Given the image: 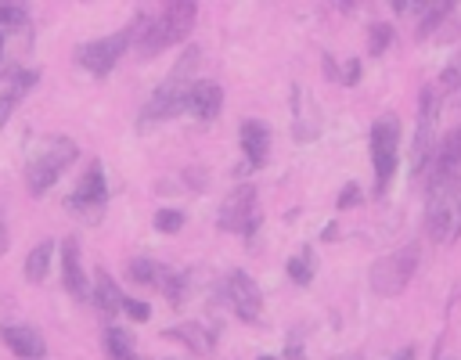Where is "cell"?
Segmentation results:
<instances>
[{"instance_id": "6da1fadb", "label": "cell", "mask_w": 461, "mask_h": 360, "mask_svg": "<svg viewBox=\"0 0 461 360\" xmlns=\"http://www.w3.org/2000/svg\"><path fill=\"white\" fill-rule=\"evenodd\" d=\"M198 61H202V50H198V47H187V50L173 61L169 76L155 86V94H151L148 104L140 108V130H151L155 122H166V119H173V115L184 112L187 90H191L194 72H198Z\"/></svg>"}, {"instance_id": "7a4b0ae2", "label": "cell", "mask_w": 461, "mask_h": 360, "mask_svg": "<svg viewBox=\"0 0 461 360\" xmlns=\"http://www.w3.org/2000/svg\"><path fill=\"white\" fill-rule=\"evenodd\" d=\"M194 18H198V4H191V0H173L158 14H137V40H133L137 54L140 58H155L166 47L180 43L191 32Z\"/></svg>"}, {"instance_id": "3957f363", "label": "cell", "mask_w": 461, "mask_h": 360, "mask_svg": "<svg viewBox=\"0 0 461 360\" xmlns=\"http://www.w3.org/2000/svg\"><path fill=\"white\" fill-rule=\"evenodd\" d=\"M76 155H79V148H76L72 137H50L47 144H40V151L25 166V187H29V194L50 191L58 184V176L76 162Z\"/></svg>"}, {"instance_id": "277c9868", "label": "cell", "mask_w": 461, "mask_h": 360, "mask_svg": "<svg viewBox=\"0 0 461 360\" xmlns=\"http://www.w3.org/2000/svg\"><path fill=\"white\" fill-rule=\"evenodd\" d=\"M418 263H421L418 241H407V245H400L389 256H378L371 263V292L375 295H385V299L400 295L411 284V277L418 274Z\"/></svg>"}, {"instance_id": "5b68a950", "label": "cell", "mask_w": 461, "mask_h": 360, "mask_svg": "<svg viewBox=\"0 0 461 360\" xmlns=\"http://www.w3.org/2000/svg\"><path fill=\"white\" fill-rule=\"evenodd\" d=\"M396 162H400V119L389 112L371 122V166H375V194L378 198L389 191Z\"/></svg>"}, {"instance_id": "8992f818", "label": "cell", "mask_w": 461, "mask_h": 360, "mask_svg": "<svg viewBox=\"0 0 461 360\" xmlns=\"http://www.w3.org/2000/svg\"><path fill=\"white\" fill-rule=\"evenodd\" d=\"M439 104H443V90L439 86H425L421 97H418V130H414V144H411V169H414V176H425L429 158L436 151Z\"/></svg>"}, {"instance_id": "52a82bcc", "label": "cell", "mask_w": 461, "mask_h": 360, "mask_svg": "<svg viewBox=\"0 0 461 360\" xmlns=\"http://www.w3.org/2000/svg\"><path fill=\"white\" fill-rule=\"evenodd\" d=\"M461 227V180L429 187V209H425V230L432 241L454 238Z\"/></svg>"}, {"instance_id": "ba28073f", "label": "cell", "mask_w": 461, "mask_h": 360, "mask_svg": "<svg viewBox=\"0 0 461 360\" xmlns=\"http://www.w3.org/2000/svg\"><path fill=\"white\" fill-rule=\"evenodd\" d=\"M133 40H137V18H133V25H122V29H115V32L101 36V40L83 43V47L76 50V61H79L86 72H94V76H108Z\"/></svg>"}, {"instance_id": "9c48e42d", "label": "cell", "mask_w": 461, "mask_h": 360, "mask_svg": "<svg viewBox=\"0 0 461 360\" xmlns=\"http://www.w3.org/2000/svg\"><path fill=\"white\" fill-rule=\"evenodd\" d=\"M216 227L227 230V234H245V238L256 234V227H259V198H256L252 184H238L223 198V205L216 212Z\"/></svg>"}, {"instance_id": "30bf717a", "label": "cell", "mask_w": 461, "mask_h": 360, "mask_svg": "<svg viewBox=\"0 0 461 360\" xmlns=\"http://www.w3.org/2000/svg\"><path fill=\"white\" fill-rule=\"evenodd\" d=\"M104 202H108V180H104V166L94 158L86 166V173L79 176V184L72 187V194L65 198V205L79 220H97L104 212Z\"/></svg>"}, {"instance_id": "8fae6325", "label": "cell", "mask_w": 461, "mask_h": 360, "mask_svg": "<svg viewBox=\"0 0 461 360\" xmlns=\"http://www.w3.org/2000/svg\"><path fill=\"white\" fill-rule=\"evenodd\" d=\"M454 180H461V126H454L443 140H436V151L425 169V187H439Z\"/></svg>"}, {"instance_id": "7c38bea8", "label": "cell", "mask_w": 461, "mask_h": 360, "mask_svg": "<svg viewBox=\"0 0 461 360\" xmlns=\"http://www.w3.org/2000/svg\"><path fill=\"white\" fill-rule=\"evenodd\" d=\"M223 292H227L230 310H234L241 320H249V324L259 320V313H263V292H259V284H256L252 274H245V270H230Z\"/></svg>"}, {"instance_id": "4fadbf2b", "label": "cell", "mask_w": 461, "mask_h": 360, "mask_svg": "<svg viewBox=\"0 0 461 360\" xmlns=\"http://www.w3.org/2000/svg\"><path fill=\"white\" fill-rule=\"evenodd\" d=\"M61 284L76 302L90 299V281L83 274V259H79V238H65L61 241Z\"/></svg>"}, {"instance_id": "5bb4252c", "label": "cell", "mask_w": 461, "mask_h": 360, "mask_svg": "<svg viewBox=\"0 0 461 360\" xmlns=\"http://www.w3.org/2000/svg\"><path fill=\"white\" fill-rule=\"evenodd\" d=\"M0 338L4 346L18 356V360H43L47 356V342L36 328L29 324H0Z\"/></svg>"}, {"instance_id": "9a60e30c", "label": "cell", "mask_w": 461, "mask_h": 360, "mask_svg": "<svg viewBox=\"0 0 461 360\" xmlns=\"http://www.w3.org/2000/svg\"><path fill=\"white\" fill-rule=\"evenodd\" d=\"M317 133H321L317 101H313L303 86H292V137H295V140H313Z\"/></svg>"}, {"instance_id": "2e32d148", "label": "cell", "mask_w": 461, "mask_h": 360, "mask_svg": "<svg viewBox=\"0 0 461 360\" xmlns=\"http://www.w3.org/2000/svg\"><path fill=\"white\" fill-rule=\"evenodd\" d=\"M184 108H187L194 119H202V122L216 119L220 108H223V86L212 83V79H194L191 90H187V104H184Z\"/></svg>"}, {"instance_id": "e0dca14e", "label": "cell", "mask_w": 461, "mask_h": 360, "mask_svg": "<svg viewBox=\"0 0 461 360\" xmlns=\"http://www.w3.org/2000/svg\"><path fill=\"white\" fill-rule=\"evenodd\" d=\"M238 137H241V155H245V162H249L252 169H263L267 158H270V130H267L259 119H245L241 130H238Z\"/></svg>"}, {"instance_id": "ac0fdd59", "label": "cell", "mask_w": 461, "mask_h": 360, "mask_svg": "<svg viewBox=\"0 0 461 360\" xmlns=\"http://www.w3.org/2000/svg\"><path fill=\"white\" fill-rule=\"evenodd\" d=\"M90 299H94V306L101 310V317H104V320H112V317L119 313V306H122V292H119V284L112 281V274H108V270H97V274H94Z\"/></svg>"}, {"instance_id": "d6986e66", "label": "cell", "mask_w": 461, "mask_h": 360, "mask_svg": "<svg viewBox=\"0 0 461 360\" xmlns=\"http://www.w3.org/2000/svg\"><path fill=\"white\" fill-rule=\"evenodd\" d=\"M166 335L176 338V342H184V346H191L198 356H209L212 346H216V335H212L205 324H198V320H187V324H180V328H169Z\"/></svg>"}, {"instance_id": "ffe728a7", "label": "cell", "mask_w": 461, "mask_h": 360, "mask_svg": "<svg viewBox=\"0 0 461 360\" xmlns=\"http://www.w3.org/2000/svg\"><path fill=\"white\" fill-rule=\"evenodd\" d=\"M104 353H108V360H140L133 335L126 328H119V324L104 328Z\"/></svg>"}, {"instance_id": "44dd1931", "label": "cell", "mask_w": 461, "mask_h": 360, "mask_svg": "<svg viewBox=\"0 0 461 360\" xmlns=\"http://www.w3.org/2000/svg\"><path fill=\"white\" fill-rule=\"evenodd\" d=\"M50 259H54V241L43 238V241L32 245V252L25 256V281H29V284H40V281L47 277V270H50Z\"/></svg>"}, {"instance_id": "7402d4cb", "label": "cell", "mask_w": 461, "mask_h": 360, "mask_svg": "<svg viewBox=\"0 0 461 360\" xmlns=\"http://www.w3.org/2000/svg\"><path fill=\"white\" fill-rule=\"evenodd\" d=\"M285 270H288V277H292L295 284H310L313 274H317V256H313V248L303 245L299 252H292L288 263H285Z\"/></svg>"}, {"instance_id": "603a6c76", "label": "cell", "mask_w": 461, "mask_h": 360, "mask_svg": "<svg viewBox=\"0 0 461 360\" xmlns=\"http://www.w3.org/2000/svg\"><path fill=\"white\" fill-rule=\"evenodd\" d=\"M450 11H454V4H447V0H432V4L418 7V36H429L439 22H447Z\"/></svg>"}, {"instance_id": "cb8c5ba5", "label": "cell", "mask_w": 461, "mask_h": 360, "mask_svg": "<svg viewBox=\"0 0 461 360\" xmlns=\"http://www.w3.org/2000/svg\"><path fill=\"white\" fill-rule=\"evenodd\" d=\"M155 288H158V292H166V299H169L173 306H180V302H184V277H180L176 270H169V266H158Z\"/></svg>"}, {"instance_id": "d4e9b609", "label": "cell", "mask_w": 461, "mask_h": 360, "mask_svg": "<svg viewBox=\"0 0 461 360\" xmlns=\"http://www.w3.org/2000/svg\"><path fill=\"white\" fill-rule=\"evenodd\" d=\"M158 266H162V263H155V259H148V256H137V259H130V263H126L130 281H137V284H155Z\"/></svg>"}, {"instance_id": "484cf974", "label": "cell", "mask_w": 461, "mask_h": 360, "mask_svg": "<svg viewBox=\"0 0 461 360\" xmlns=\"http://www.w3.org/2000/svg\"><path fill=\"white\" fill-rule=\"evenodd\" d=\"M29 25V11L22 4H0V32H14Z\"/></svg>"}, {"instance_id": "4316f807", "label": "cell", "mask_w": 461, "mask_h": 360, "mask_svg": "<svg viewBox=\"0 0 461 360\" xmlns=\"http://www.w3.org/2000/svg\"><path fill=\"white\" fill-rule=\"evenodd\" d=\"M184 223H187V220H184L180 209H158V212H155V230H158V234H176Z\"/></svg>"}, {"instance_id": "83f0119b", "label": "cell", "mask_w": 461, "mask_h": 360, "mask_svg": "<svg viewBox=\"0 0 461 360\" xmlns=\"http://www.w3.org/2000/svg\"><path fill=\"white\" fill-rule=\"evenodd\" d=\"M389 43H393V29H389L385 22H375V25H371V32H367V50L378 58Z\"/></svg>"}, {"instance_id": "f1b7e54d", "label": "cell", "mask_w": 461, "mask_h": 360, "mask_svg": "<svg viewBox=\"0 0 461 360\" xmlns=\"http://www.w3.org/2000/svg\"><path fill=\"white\" fill-rule=\"evenodd\" d=\"M439 86H443L447 94H457V101H461V54L447 65V72L439 76Z\"/></svg>"}, {"instance_id": "f546056e", "label": "cell", "mask_w": 461, "mask_h": 360, "mask_svg": "<svg viewBox=\"0 0 461 360\" xmlns=\"http://www.w3.org/2000/svg\"><path fill=\"white\" fill-rule=\"evenodd\" d=\"M126 317H133V320H148L151 317V306L148 302H140V299H130V295H122V306H119Z\"/></svg>"}, {"instance_id": "4dcf8cb0", "label": "cell", "mask_w": 461, "mask_h": 360, "mask_svg": "<svg viewBox=\"0 0 461 360\" xmlns=\"http://www.w3.org/2000/svg\"><path fill=\"white\" fill-rule=\"evenodd\" d=\"M18 101H22V94H14V90H4V94H0V126L11 119V112H14Z\"/></svg>"}, {"instance_id": "1f68e13d", "label": "cell", "mask_w": 461, "mask_h": 360, "mask_svg": "<svg viewBox=\"0 0 461 360\" xmlns=\"http://www.w3.org/2000/svg\"><path fill=\"white\" fill-rule=\"evenodd\" d=\"M357 202H360V184H346L339 194V209H353Z\"/></svg>"}, {"instance_id": "d6a6232c", "label": "cell", "mask_w": 461, "mask_h": 360, "mask_svg": "<svg viewBox=\"0 0 461 360\" xmlns=\"http://www.w3.org/2000/svg\"><path fill=\"white\" fill-rule=\"evenodd\" d=\"M306 353H303V346H299V338H288V346H285V360H303Z\"/></svg>"}, {"instance_id": "836d02e7", "label": "cell", "mask_w": 461, "mask_h": 360, "mask_svg": "<svg viewBox=\"0 0 461 360\" xmlns=\"http://www.w3.org/2000/svg\"><path fill=\"white\" fill-rule=\"evenodd\" d=\"M357 79H360V61H357V58H349V68H346V83L353 86Z\"/></svg>"}, {"instance_id": "e575fe53", "label": "cell", "mask_w": 461, "mask_h": 360, "mask_svg": "<svg viewBox=\"0 0 461 360\" xmlns=\"http://www.w3.org/2000/svg\"><path fill=\"white\" fill-rule=\"evenodd\" d=\"M393 360H414V346H403V349H400Z\"/></svg>"}, {"instance_id": "d590c367", "label": "cell", "mask_w": 461, "mask_h": 360, "mask_svg": "<svg viewBox=\"0 0 461 360\" xmlns=\"http://www.w3.org/2000/svg\"><path fill=\"white\" fill-rule=\"evenodd\" d=\"M7 248V227H4V216H0V252Z\"/></svg>"}, {"instance_id": "8d00e7d4", "label": "cell", "mask_w": 461, "mask_h": 360, "mask_svg": "<svg viewBox=\"0 0 461 360\" xmlns=\"http://www.w3.org/2000/svg\"><path fill=\"white\" fill-rule=\"evenodd\" d=\"M0 61H4V32H0Z\"/></svg>"}, {"instance_id": "74e56055", "label": "cell", "mask_w": 461, "mask_h": 360, "mask_svg": "<svg viewBox=\"0 0 461 360\" xmlns=\"http://www.w3.org/2000/svg\"><path fill=\"white\" fill-rule=\"evenodd\" d=\"M335 360H360V356H335Z\"/></svg>"}, {"instance_id": "f35d334b", "label": "cell", "mask_w": 461, "mask_h": 360, "mask_svg": "<svg viewBox=\"0 0 461 360\" xmlns=\"http://www.w3.org/2000/svg\"><path fill=\"white\" fill-rule=\"evenodd\" d=\"M259 360H277V356H259Z\"/></svg>"}, {"instance_id": "ab89813d", "label": "cell", "mask_w": 461, "mask_h": 360, "mask_svg": "<svg viewBox=\"0 0 461 360\" xmlns=\"http://www.w3.org/2000/svg\"><path fill=\"white\" fill-rule=\"evenodd\" d=\"M436 360H454V356H436Z\"/></svg>"}]
</instances>
